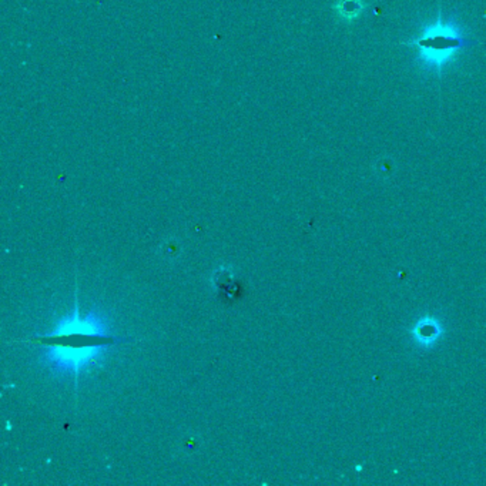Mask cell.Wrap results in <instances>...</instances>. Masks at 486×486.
<instances>
[{"instance_id":"6da1fadb","label":"cell","mask_w":486,"mask_h":486,"mask_svg":"<svg viewBox=\"0 0 486 486\" xmlns=\"http://www.w3.org/2000/svg\"><path fill=\"white\" fill-rule=\"evenodd\" d=\"M469 42L462 36L461 29L452 22H444L441 18L412 42L418 49L420 59L431 69L441 70L452 57Z\"/></svg>"},{"instance_id":"7a4b0ae2","label":"cell","mask_w":486,"mask_h":486,"mask_svg":"<svg viewBox=\"0 0 486 486\" xmlns=\"http://www.w3.org/2000/svg\"><path fill=\"white\" fill-rule=\"evenodd\" d=\"M334 9L340 18L345 21H354L364 12L365 5L362 0H338Z\"/></svg>"}]
</instances>
